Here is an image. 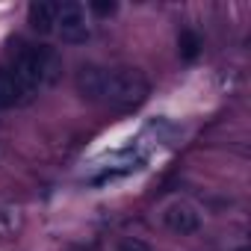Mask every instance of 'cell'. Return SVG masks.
I'll use <instances>...</instances> for the list:
<instances>
[{
  "label": "cell",
  "mask_w": 251,
  "mask_h": 251,
  "mask_svg": "<svg viewBox=\"0 0 251 251\" xmlns=\"http://www.w3.org/2000/svg\"><path fill=\"white\" fill-rule=\"evenodd\" d=\"M89 9H92L98 18H109V15H115L118 3H112V0H92V3H89Z\"/></svg>",
  "instance_id": "obj_8"
},
{
  "label": "cell",
  "mask_w": 251,
  "mask_h": 251,
  "mask_svg": "<svg viewBox=\"0 0 251 251\" xmlns=\"http://www.w3.org/2000/svg\"><path fill=\"white\" fill-rule=\"evenodd\" d=\"M163 227L177 233V236H189L201 227V213L189 201H172L163 210Z\"/></svg>",
  "instance_id": "obj_3"
},
{
  "label": "cell",
  "mask_w": 251,
  "mask_h": 251,
  "mask_svg": "<svg viewBox=\"0 0 251 251\" xmlns=\"http://www.w3.org/2000/svg\"><path fill=\"white\" fill-rule=\"evenodd\" d=\"M239 251H248V248H239Z\"/></svg>",
  "instance_id": "obj_9"
},
{
  "label": "cell",
  "mask_w": 251,
  "mask_h": 251,
  "mask_svg": "<svg viewBox=\"0 0 251 251\" xmlns=\"http://www.w3.org/2000/svg\"><path fill=\"white\" fill-rule=\"evenodd\" d=\"M56 12H59V3H50V0H36V3H30L27 21H30V27L39 36H48V33L56 30Z\"/></svg>",
  "instance_id": "obj_4"
},
{
  "label": "cell",
  "mask_w": 251,
  "mask_h": 251,
  "mask_svg": "<svg viewBox=\"0 0 251 251\" xmlns=\"http://www.w3.org/2000/svg\"><path fill=\"white\" fill-rule=\"evenodd\" d=\"M18 106V89H15V77L12 71L0 68V109Z\"/></svg>",
  "instance_id": "obj_5"
},
{
  "label": "cell",
  "mask_w": 251,
  "mask_h": 251,
  "mask_svg": "<svg viewBox=\"0 0 251 251\" xmlns=\"http://www.w3.org/2000/svg\"><path fill=\"white\" fill-rule=\"evenodd\" d=\"M56 30L62 36V42H68V45H86L89 36H92L89 21H86V9L80 3H59Z\"/></svg>",
  "instance_id": "obj_2"
},
{
  "label": "cell",
  "mask_w": 251,
  "mask_h": 251,
  "mask_svg": "<svg viewBox=\"0 0 251 251\" xmlns=\"http://www.w3.org/2000/svg\"><path fill=\"white\" fill-rule=\"evenodd\" d=\"M74 86L86 100L106 103L115 112H130L145 103L151 95V83L139 68H100L83 65L74 74Z\"/></svg>",
  "instance_id": "obj_1"
},
{
  "label": "cell",
  "mask_w": 251,
  "mask_h": 251,
  "mask_svg": "<svg viewBox=\"0 0 251 251\" xmlns=\"http://www.w3.org/2000/svg\"><path fill=\"white\" fill-rule=\"evenodd\" d=\"M177 53H180V59H186V62L198 59V53H201V39H198V33L183 30V33L177 36Z\"/></svg>",
  "instance_id": "obj_6"
},
{
  "label": "cell",
  "mask_w": 251,
  "mask_h": 251,
  "mask_svg": "<svg viewBox=\"0 0 251 251\" xmlns=\"http://www.w3.org/2000/svg\"><path fill=\"white\" fill-rule=\"evenodd\" d=\"M115 251H154V248L145 239H139V236H121L115 242Z\"/></svg>",
  "instance_id": "obj_7"
}]
</instances>
